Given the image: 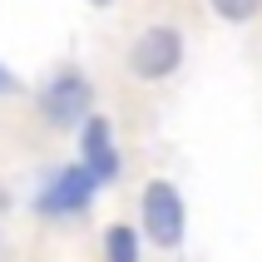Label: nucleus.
<instances>
[{
  "label": "nucleus",
  "mask_w": 262,
  "mask_h": 262,
  "mask_svg": "<svg viewBox=\"0 0 262 262\" xmlns=\"http://www.w3.org/2000/svg\"><path fill=\"white\" fill-rule=\"evenodd\" d=\"M94 193H99L94 173H89L84 163H70V168H59V173L40 188L35 208H40L45 218H74V213H84V208L94 203Z\"/></svg>",
  "instance_id": "4"
},
{
  "label": "nucleus",
  "mask_w": 262,
  "mask_h": 262,
  "mask_svg": "<svg viewBox=\"0 0 262 262\" xmlns=\"http://www.w3.org/2000/svg\"><path fill=\"white\" fill-rule=\"evenodd\" d=\"M89 109H94V84L84 79V70H59L40 89V114L55 129H79L89 119Z\"/></svg>",
  "instance_id": "3"
},
{
  "label": "nucleus",
  "mask_w": 262,
  "mask_h": 262,
  "mask_svg": "<svg viewBox=\"0 0 262 262\" xmlns=\"http://www.w3.org/2000/svg\"><path fill=\"white\" fill-rule=\"evenodd\" d=\"M89 5H94V10H109V5H114V0H89Z\"/></svg>",
  "instance_id": "9"
},
{
  "label": "nucleus",
  "mask_w": 262,
  "mask_h": 262,
  "mask_svg": "<svg viewBox=\"0 0 262 262\" xmlns=\"http://www.w3.org/2000/svg\"><path fill=\"white\" fill-rule=\"evenodd\" d=\"M139 228L154 248H178L183 233H188V208H183V193L168 178H148L144 198H139Z\"/></svg>",
  "instance_id": "2"
},
{
  "label": "nucleus",
  "mask_w": 262,
  "mask_h": 262,
  "mask_svg": "<svg viewBox=\"0 0 262 262\" xmlns=\"http://www.w3.org/2000/svg\"><path fill=\"white\" fill-rule=\"evenodd\" d=\"M5 94H20V79H15V70L0 64V99H5Z\"/></svg>",
  "instance_id": "8"
},
{
  "label": "nucleus",
  "mask_w": 262,
  "mask_h": 262,
  "mask_svg": "<svg viewBox=\"0 0 262 262\" xmlns=\"http://www.w3.org/2000/svg\"><path fill=\"white\" fill-rule=\"evenodd\" d=\"M104 262H139V228L114 223L104 233Z\"/></svg>",
  "instance_id": "6"
},
{
  "label": "nucleus",
  "mask_w": 262,
  "mask_h": 262,
  "mask_svg": "<svg viewBox=\"0 0 262 262\" xmlns=\"http://www.w3.org/2000/svg\"><path fill=\"white\" fill-rule=\"evenodd\" d=\"M208 10L218 15L223 25H252L262 15V0H208Z\"/></svg>",
  "instance_id": "7"
},
{
  "label": "nucleus",
  "mask_w": 262,
  "mask_h": 262,
  "mask_svg": "<svg viewBox=\"0 0 262 262\" xmlns=\"http://www.w3.org/2000/svg\"><path fill=\"white\" fill-rule=\"evenodd\" d=\"M183 55H188L183 30H178L173 20H154V25H144L129 40L124 70H129V79H139V84H163V79H173V74L183 70Z\"/></svg>",
  "instance_id": "1"
},
{
  "label": "nucleus",
  "mask_w": 262,
  "mask_h": 262,
  "mask_svg": "<svg viewBox=\"0 0 262 262\" xmlns=\"http://www.w3.org/2000/svg\"><path fill=\"white\" fill-rule=\"evenodd\" d=\"M79 163L94 173L99 188L124 173V154H119V144H114V124L104 114H89L84 124H79Z\"/></svg>",
  "instance_id": "5"
}]
</instances>
